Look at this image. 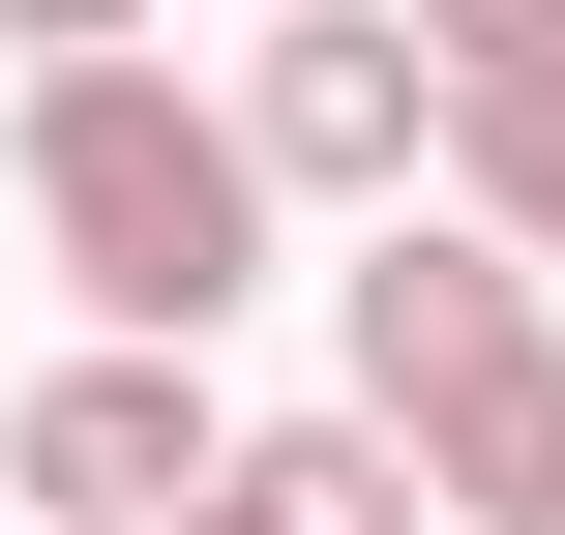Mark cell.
I'll use <instances>...</instances> for the list:
<instances>
[{"label": "cell", "mask_w": 565, "mask_h": 535, "mask_svg": "<svg viewBox=\"0 0 565 535\" xmlns=\"http://www.w3.org/2000/svg\"><path fill=\"white\" fill-rule=\"evenodd\" d=\"M0 179H30V238H60L89 328H179V357H209V328L268 298V149H238V89H179L149 30L30 60V149H0Z\"/></svg>", "instance_id": "1"}, {"label": "cell", "mask_w": 565, "mask_h": 535, "mask_svg": "<svg viewBox=\"0 0 565 535\" xmlns=\"http://www.w3.org/2000/svg\"><path fill=\"white\" fill-rule=\"evenodd\" d=\"M238 149H268V208H417V149H447L417 0H298V30L238 60Z\"/></svg>", "instance_id": "2"}, {"label": "cell", "mask_w": 565, "mask_h": 535, "mask_svg": "<svg viewBox=\"0 0 565 535\" xmlns=\"http://www.w3.org/2000/svg\"><path fill=\"white\" fill-rule=\"evenodd\" d=\"M209 447H238L209 357H179V328H89V357L0 417V506H30V535H149V506H209Z\"/></svg>", "instance_id": "3"}, {"label": "cell", "mask_w": 565, "mask_h": 535, "mask_svg": "<svg viewBox=\"0 0 565 535\" xmlns=\"http://www.w3.org/2000/svg\"><path fill=\"white\" fill-rule=\"evenodd\" d=\"M447 208H477L507 268H565V60H477V89H447Z\"/></svg>", "instance_id": "4"}, {"label": "cell", "mask_w": 565, "mask_h": 535, "mask_svg": "<svg viewBox=\"0 0 565 535\" xmlns=\"http://www.w3.org/2000/svg\"><path fill=\"white\" fill-rule=\"evenodd\" d=\"M238 506H268V535H447V477H417L387 417H268V447H238Z\"/></svg>", "instance_id": "5"}, {"label": "cell", "mask_w": 565, "mask_h": 535, "mask_svg": "<svg viewBox=\"0 0 565 535\" xmlns=\"http://www.w3.org/2000/svg\"><path fill=\"white\" fill-rule=\"evenodd\" d=\"M417 60L477 89V60H565V0H417Z\"/></svg>", "instance_id": "6"}, {"label": "cell", "mask_w": 565, "mask_h": 535, "mask_svg": "<svg viewBox=\"0 0 565 535\" xmlns=\"http://www.w3.org/2000/svg\"><path fill=\"white\" fill-rule=\"evenodd\" d=\"M89 30H149V0H0V60H89Z\"/></svg>", "instance_id": "7"}, {"label": "cell", "mask_w": 565, "mask_h": 535, "mask_svg": "<svg viewBox=\"0 0 565 535\" xmlns=\"http://www.w3.org/2000/svg\"><path fill=\"white\" fill-rule=\"evenodd\" d=\"M149 535H268V506H238V447H209V506H149Z\"/></svg>", "instance_id": "8"}]
</instances>
